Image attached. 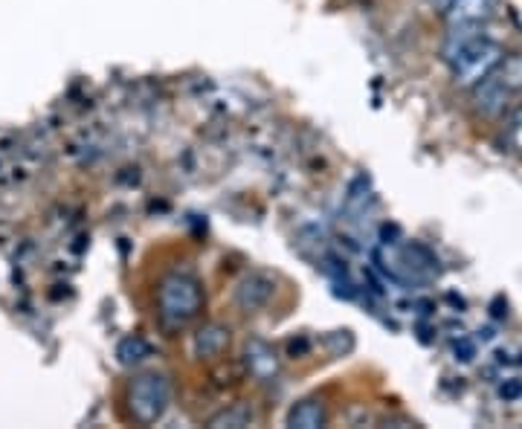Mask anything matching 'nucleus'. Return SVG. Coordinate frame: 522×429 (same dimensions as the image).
<instances>
[{
  "label": "nucleus",
  "mask_w": 522,
  "mask_h": 429,
  "mask_svg": "<svg viewBox=\"0 0 522 429\" xmlns=\"http://www.w3.org/2000/svg\"><path fill=\"white\" fill-rule=\"evenodd\" d=\"M441 56L447 61L456 85L473 87L485 76H491L505 53L496 41L485 38L482 24H456V27H450Z\"/></svg>",
  "instance_id": "nucleus-1"
},
{
  "label": "nucleus",
  "mask_w": 522,
  "mask_h": 429,
  "mask_svg": "<svg viewBox=\"0 0 522 429\" xmlns=\"http://www.w3.org/2000/svg\"><path fill=\"white\" fill-rule=\"evenodd\" d=\"M273 293H276V282H273L267 273H247V276L235 285L232 299H235V305H238L244 314H256V311L270 305Z\"/></svg>",
  "instance_id": "nucleus-4"
},
{
  "label": "nucleus",
  "mask_w": 522,
  "mask_h": 429,
  "mask_svg": "<svg viewBox=\"0 0 522 429\" xmlns=\"http://www.w3.org/2000/svg\"><path fill=\"white\" fill-rule=\"evenodd\" d=\"M496 6H499V0H450L444 6V15H447L450 27H456V24H488L496 15Z\"/></svg>",
  "instance_id": "nucleus-6"
},
{
  "label": "nucleus",
  "mask_w": 522,
  "mask_h": 429,
  "mask_svg": "<svg viewBox=\"0 0 522 429\" xmlns=\"http://www.w3.org/2000/svg\"><path fill=\"white\" fill-rule=\"evenodd\" d=\"M473 102H476V111H479V114L499 116L508 108L511 93L499 85V79L491 73V76H485L479 85H473Z\"/></svg>",
  "instance_id": "nucleus-7"
},
{
  "label": "nucleus",
  "mask_w": 522,
  "mask_h": 429,
  "mask_svg": "<svg viewBox=\"0 0 522 429\" xmlns=\"http://www.w3.org/2000/svg\"><path fill=\"white\" fill-rule=\"evenodd\" d=\"M151 354H154V348H151V343H148L145 337H140V334H128V337H122V340L116 343V363L125 366V369L140 366Z\"/></svg>",
  "instance_id": "nucleus-10"
},
{
  "label": "nucleus",
  "mask_w": 522,
  "mask_h": 429,
  "mask_svg": "<svg viewBox=\"0 0 522 429\" xmlns=\"http://www.w3.org/2000/svg\"><path fill=\"white\" fill-rule=\"evenodd\" d=\"M505 137H508V145L522 154V102L511 111V119H508V131H505Z\"/></svg>",
  "instance_id": "nucleus-13"
},
{
  "label": "nucleus",
  "mask_w": 522,
  "mask_h": 429,
  "mask_svg": "<svg viewBox=\"0 0 522 429\" xmlns=\"http://www.w3.org/2000/svg\"><path fill=\"white\" fill-rule=\"evenodd\" d=\"M232 334L227 325H221V322H206L203 328H198V334H195V357H201V360H215V357H221L224 351H227V345H230Z\"/></svg>",
  "instance_id": "nucleus-8"
},
{
  "label": "nucleus",
  "mask_w": 522,
  "mask_h": 429,
  "mask_svg": "<svg viewBox=\"0 0 522 429\" xmlns=\"http://www.w3.org/2000/svg\"><path fill=\"white\" fill-rule=\"evenodd\" d=\"M435 3H441V6H447V3H450V0H435Z\"/></svg>",
  "instance_id": "nucleus-16"
},
{
  "label": "nucleus",
  "mask_w": 522,
  "mask_h": 429,
  "mask_svg": "<svg viewBox=\"0 0 522 429\" xmlns=\"http://www.w3.org/2000/svg\"><path fill=\"white\" fill-rule=\"evenodd\" d=\"M256 421V412L247 403H232L227 409L215 412L212 418H206V427L212 429H244Z\"/></svg>",
  "instance_id": "nucleus-11"
},
{
  "label": "nucleus",
  "mask_w": 522,
  "mask_h": 429,
  "mask_svg": "<svg viewBox=\"0 0 522 429\" xmlns=\"http://www.w3.org/2000/svg\"><path fill=\"white\" fill-rule=\"evenodd\" d=\"M325 345H328V351L334 357H343V354H348L354 348V337H351V331H334V334H328Z\"/></svg>",
  "instance_id": "nucleus-14"
},
{
  "label": "nucleus",
  "mask_w": 522,
  "mask_h": 429,
  "mask_svg": "<svg viewBox=\"0 0 522 429\" xmlns=\"http://www.w3.org/2000/svg\"><path fill=\"white\" fill-rule=\"evenodd\" d=\"M203 287L192 273H169L157 287V316L166 331L192 325L203 311Z\"/></svg>",
  "instance_id": "nucleus-2"
},
{
  "label": "nucleus",
  "mask_w": 522,
  "mask_h": 429,
  "mask_svg": "<svg viewBox=\"0 0 522 429\" xmlns=\"http://www.w3.org/2000/svg\"><path fill=\"white\" fill-rule=\"evenodd\" d=\"M456 354H462L459 360H464V363H467V360H473V345H470V343H456Z\"/></svg>",
  "instance_id": "nucleus-15"
},
{
  "label": "nucleus",
  "mask_w": 522,
  "mask_h": 429,
  "mask_svg": "<svg viewBox=\"0 0 522 429\" xmlns=\"http://www.w3.org/2000/svg\"><path fill=\"white\" fill-rule=\"evenodd\" d=\"M325 421H328V409L317 398L296 401L288 409V418H285V424L290 429H319L325 427Z\"/></svg>",
  "instance_id": "nucleus-9"
},
{
  "label": "nucleus",
  "mask_w": 522,
  "mask_h": 429,
  "mask_svg": "<svg viewBox=\"0 0 522 429\" xmlns=\"http://www.w3.org/2000/svg\"><path fill=\"white\" fill-rule=\"evenodd\" d=\"M244 366L259 383H270L273 377H279V357L273 345H267L264 340H250L244 345Z\"/></svg>",
  "instance_id": "nucleus-5"
},
{
  "label": "nucleus",
  "mask_w": 522,
  "mask_h": 429,
  "mask_svg": "<svg viewBox=\"0 0 522 429\" xmlns=\"http://www.w3.org/2000/svg\"><path fill=\"white\" fill-rule=\"evenodd\" d=\"M169 403H172V386H169L166 374L143 372L131 380V386H128V415L140 427H154L157 421H163Z\"/></svg>",
  "instance_id": "nucleus-3"
},
{
  "label": "nucleus",
  "mask_w": 522,
  "mask_h": 429,
  "mask_svg": "<svg viewBox=\"0 0 522 429\" xmlns=\"http://www.w3.org/2000/svg\"><path fill=\"white\" fill-rule=\"evenodd\" d=\"M493 76L499 79V85L505 87L511 96L522 93V53H514V56L502 58L493 70Z\"/></svg>",
  "instance_id": "nucleus-12"
}]
</instances>
